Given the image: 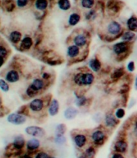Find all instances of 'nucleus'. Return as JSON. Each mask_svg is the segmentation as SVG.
<instances>
[{"label":"nucleus","instance_id":"nucleus-1","mask_svg":"<svg viewBox=\"0 0 137 158\" xmlns=\"http://www.w3.org/2000/svg\"><path fill=\"white\" fill-rule=\"evenodd\" d=\"M74 82L77 85H89L94 81V76L91 73H77L74 76Z\"/></svg>","mask_w":137,"mask_h":158},{"label":"nucleus","instance_id":"nucleus-2","mask_svg":"<svg viewBox=\"0 0 137 158\" xmlns=\"http://www.w3.org/2000/svg\"><path fill=\"white\" fill-rule=\"evenodd\" d=\"M27 118L25 115L21 114H18V113H12L10 114L7 116V121L9 123H12L15 125H21L26 122Z\"/></svg>","mask_w":137,"mask_h":158},{"label":"nucleus","instance_id":"nucleus-3","mask_svg":"<svg viewBox=\"0 0 137 158\" xmlns=\"http://www.w3.org/2000/svg\"><path fill=\"white\" fill-rule=\"evenodd\" d=\"M25 132L27 135L34 136V137H42L45 135V131L42 127H37V126H29L26 127Z\"/></svg>","mask_w":137,"mask_h":158},{"label":"nucleus","instance_id":"nucleus-4","mask_svg":"<svg viewBox=\"0 0 137 158\" xmlns=\"http://www.w3.org/2000/svg\"><path fill=\"white\" fill-rule=\"evenodd\" d=\"M122 27L116 21H111L106 26V31L111 35H116L120 33Z\"/></svg>","mask_w":137,"mask_h":158},{"label":"nucleus","instance_id":"nucleus-5","mask_svg":"<svg viewBox=\"0 0 137 158\" xmlns=\"http://www.w3.org/2000/svg\"><path fill=\"white\" fill-rule=\"evenodd\" d=\"M91 139L96 145H102L105 142V133L101 130H96L91 134Z\"/></svg>","mask_w":137,"mask_h":158},{"label":"nucleus","instance_id":"nucleus-6","mask_svg":"<svg viewBox=\"0 0 137 158\" xmlns=\"http://www.w3.org/2000/svg\"><path fill=\"white\" fill-rule=\"evenodd\" d=\"M44 101L40 98H35L30 102L29 108L33 112H39L44 108Z\"/></svg>","mask_w":137,"mask_h":158},{"label":"nucleus","instance_id":"nucleus-7","mask_svg":"<svg viewBox=\"0 0 137 158\" xmlns=\"http://www.w3.org/2000/svg\"><path fill=\"white\" fill-rule=\"evenodd\" d=\"M113 51L116 55H121L128 50V45L127 42H119L113 45Z\"/></svg>","mask_w":137,"mask_h":158},{"label":"nucleus","instance_id":"nucleus-8","mask_svg":"<svg viewBox=\"0 0 137 158\" xmlns=\"http://www.w3.org/2000/svg\"><path fill=\"white\" fill-rule=\"evenodd\" d=\"M75 145L77 146V148H84L87 142V138L83 134H77L73 138Z\"/></svg>","mask_w":137,"mask_h":158},{"label":"nucleus","instance_id":"nucleus-9","mask_svg":"<svg viewBox=\"0 0 137 158\" xmlns=\"http://www.w3.org/2000/svg\"><path fill=\"white\" fill-rule=\"evenodd\" d=\"M128 145L127 143L125 140H118L115 142L114 145V150L115 152H118V153H124L127 152Z\"/></svg>","mask_w":137,"mask_h":158},{"label":"nucleus","instance_id":"nucleus-10","mask_svg":"<svg viewBox=\"0 0 137 158\" xmlns=\"http://www.w3.org/2000/svg\"><path fill=\"white\" fill-rule=\"evenodd\" d=\"M60 104L56 99H52L48 106V113L51 116H56L58 114Z\"/></svg>","mask_w":137,"mask_h":158},{"label":"nucleus","instance_id":"nucleus-11","mask_svg":"<svg viewBox=\"0 0 137 158\" xmlns=\"http://www.w3.org/2000/svg\"><path fill=\"white\" fill-rule=\"evenodd\" d=\"M40 146V142L38 139L36 138H32V139H30L29 140H27V143H26V147H27V149L30 152H33L37 150Z\"/></svg>","mask_w":137,"mask_h":158},{"label":"nucleus","instance_id":"nucleus-12","mask_svg":"<svg viewBox=\"0 0 137 158\" xmlns=\"http://www.w3.org/2000/svg\"><path fill=\"white\" fill-rule=\"evenodd\" d=\"M5 79L10 83H15L19 80V73L16 70H10L6 73Z\"/></svg>","mask_w":137,"mask_h":158},{"label":"nucleus","instance_id":"nucleus-13","mask_svg":"<svg viewBox=\"0 0 137 158\" xmlns=\"http://www.w3.org/2000/svg\"><path fill=\"white\" fill-rule=\"evenodd\" d=\"M24 145H25L24 138L20 135L15 136L14 140H13V143H12V146L14 147V148L16 150H21L23 147H24Z\"/></svg>","mask_w":137,"mask_h":158},{"label":"nucleus","instance_id":"nucleus-14","mask_svg":"<svg viewBox=\"0 0 137 158\" xmlns=\"http://www.w3.org/2000/svg\"><path fill=\"white\" fill-rule=\"evenodd\" d=\"M105 124L108 127H114L118 124L117 118L112 114H107L105 116Z\"/></svg>","mask_w":137,"mask_h":158},{"label":"nucleus","instance_id":"nucleus-15","mask_svg":"<svg viewBox=\"0 0 137 158\" xmlns=\"http://www.w3.org/2000/svg\"><path fill=\"white\" fill-rule=\"evenodd\" d=\"M86 42H87V39L85 37V35H82V34H78L73 38V43H74V45L77 46L79 48H81V47H84V46L86 44Z\"/></svg>","mask_w":137,"mask_h":158},{"label":"nucleus","instance_id":"nucleus-16","mask_svg":"<svg viewBox=\"0 0 137 158\" xmlns=\"http://www.w3.org/2000/svg\"><path fill=\"white\" fill-rule=\"evenodd\" d=\"M77 114H78V110L76 109L75 107H68L66 110L64 111V118L70 120V119H73L75 117L77 116Z\"/></svg>","mask_w":137,"mask_h":158},{"label":"nucleus","instance_id":"nucleus-17","mask_svg":"<svg viewBox=\"0 0 137 158\" xmlns=\"http://www.w3.org/2000/svg\"><path fill=\"white\" fill-rule=\"evenodd\" d=\"M80 53V48L76 45H70L67 49V54L70 58H74L77 57Z\"/></svg>","mask_w":137,"mask_h":158},{"label":"nucleus","instance_id":"nucleus-18","mask_svg":"<svg viewBox=\"0 0 137 158\" xmlns=\"http://www.w3.org/2000/svg\"><path fill=\"white\" fill-rule=\"evenodd\" d=\"M89 66L93 72H98L101 69L102 64L98 58H93L89 61Z\"/></svg>","mask_w":137,"mask_h":158},{"label":"nucleus","instance_id":"nucleus-19","mask_svg":"<svg viewBox=\"0 0 137 158\" xmlns=\"http://www.w3.org/2000/svg\"><path fill=\"white\" fill-rule=\"evenodd\" d=\"M9 39L13 44H18L22 39V34L18 31H13L10 33Z\"/></svg>","mask_w":137,"mask_h":158},{"label":"nucleus","instance_id":"nucleus-20","mask_svg":"<svg viewBox=\"0 0 137 158\" xmlns=\"http://www.w3.org/2000/svg\"><path fill=\"white\" fill-rule=\"evenodd\" d=\"M30 85H31V87L33 88L35 90H36V91L39 92V90H41V89L44 88V81H42L41 79L35 78V79H34L33 81L31 82V84Z\"/></svg>","mask_w":137,"mask_h":158},{"label":"nucleus","instance_id":"nucleus-21","mask_svg":"<svg viewBox=\"0 0 137 158\" xmlns=\"http://www.w3.org/2000/svg\"><path fill=\"white\" fill-rule=\"evenodd\" d=\"M32 44H33L32 39L29 37V36H25L24 38H23L22 41H21V48H23V49L27 50L31 48Z\"/></svg>","mask_w":137,"mask_h":158},{"label":"nucleus","instance_id":"nucleus-22","mask_svg":"<svg viewBox=\"0 0 137 158\" xmlns=\"http://www.w3.org/2000/svg\"><path fill=\"white\" fill-rule=\"evenodd\" d=\"M127 27H128L129 31H135L137 30V18L136 17H131L129 18L127 22Z\"/></svg>","mask_w":137,"mask_h":158},{"label":"nucleus","instance_id":"nucleus-23","mask_svg":"<svg viewBox=\"0 0 137 158\" xmlns=\"http://www.w3.org/2000/svg\"><path fill=\"white\" fill-rule=\"evenodd\" d=\"M80 19H81V17L77 13H73V14H71L69 15V18H68V23L71 26H75V25H77L78 23V22L80 21Z\"/></svg>","mask_w":137,"mask_h":158},{"label":"nucleus","instance_id":"nucleus-24","mask_svg":"<svg viewBox=\"0 0 137 158\" xmlns=\"http://www.w3.org/2000/svg\"><path fill=\"white\" fill-rule=\"evenodd\" d=\"M135 37V34L131 31H126L124 33L122 34V40L123 42H130L132 40H134V38Z\"/></svg>","mask_w":137,"mask_h":158},{"label":"nucleus","instance_id":"nucleus-25","mask_svg":"<svg viewBox=\"0 0 137 158\" xmlns=\"http://www.w3.org/2000/svg\"><path fill=\"white\" fill-rule=\"evenodd\" d=\"M96 154L95 148L90 146V147H88L87 148H85V150L84 151L83 156L85 158H93Z\"/></svg>","mask_w":137,"mask_h":158},{"label":"nucleus","instance_id":"nucleus-26","mask_svg":"<svg viewBox=\"0 0 137 158\" xmlns=\"http://www.w3.org/2000/svg\"><path fill=\"white\" fill-rule=\"evenodd\" d=\"M35 6L36 9L39 10H44L48 6V1L47 0H36Z\"/></svg>","mask_w":137,"mask_h":158},{"label":"nucleus","instance_id":"nucleus-27","mask_svg":"<svg viewBox=\"0 0 137 158\" xmlns=\"http://www.w3.org/2000/svg\"><path fill=\"white\" fill-rule=\"evenodd\" d=\"M58 6L63 10H67L70 8V2L68 0H59Z\"/></svg>","mask_w":137,"mask_h":158},{"label":"nucleus","instance_id":"nucleus-28","mask_svg":"<svg viewBox=\"0 0 137 158\" xmlns=\"http://www.w3.org/2000/svg\"><path fill=\"white\" fill-rule=\"evenodd\" d=\"M81 4L84 8L90 9L94 5V0H81Z\"/></svg>","mask_w":137,"mask_h":158},{"label":"nucleus","instance_id":"nucleus-29","mask_svg":"<svg viewBox=\"0 0 137 158\" xmlns=\"http://www.w3.org/2000/svg\"><path fill=\"white\" fill-rule=\"evenodd\" d=\"M66 131V127L63 123L57 125L56 127V135H64V131Z\"/></svg>","mask_w":137,"mask_h":158},{"label":"nucleus","instance_id":"nucleus-30","mask_svg":"<svg viewBox=\"0 0 137 158\" xmlns=\"http://www.w3.org/2000/svg\"><path fill=\"white\" fill-rule=\"evenodd\" d=\"M0 89L4 92H7L10 89L8 83L6 81H4L3 79H0Z\"/></svg>","mask_w":137,"mask_h":158},{"label":"nucleus","instance_id":"nucleus-31","mask_svg":"<svg viewBox=\"0 0 137 158\" xmlns=\"http://www.w3.org/2000/svg\"><path fill=\"white\" fill-rule=\"evenodd\" d=\"M66 139L64 136V135H56L55 137V143L57 144H63L65 142Z\"/></svg>","mask_w":137,"mask_h":158},{"label":"nucleus","instance_id":"nucleus-32","mask_svg":"<svg viewBox=\"0 0 137 158\" xmlns=\"http://www.w3.org/2000/svg\"><path fill=\"white\" fill-rule=\"evenodd\" d=\"M124 115H125V110L124 109H122V108L117 109L116 111H115V114H114V116L116 117L117 118H123Z\"/></svg>","mask_w":137,"mask_h":158},{"label":"nucleus","instance_id":"nucleus-33","mask_svg":"<svg viewBox=\"0 0 137 158\" xmlns=\"http://www.w3.org/2000/svg\"><path fill=\"white\" fill-rule=\"evenodd\" d=\"M34 158H54L49 156V154L46 152H39L35 154Z\"/></svg>","mask_w":137,"mask_h":158},{"label":"nucleus","instance_id":"nucleus-34","mask_svg":"<svg viewBox=\"0 0 137 158\" xmlns=\"http://www.w3.org/2000/svg\"><path fill=\"white\" fill-rule=\"evenodd\" d=\"M85 103V98L84 97V96L77 97V99H76V105H77V106H83Z\"/></svg>","mask_w":137,"mask_h":158},{"label":"nucleus","instance_id":"nucleus-35","mask_svg":"<svg viewBox=\"0 0 137 158\" xmlns=\"http://www.w3.org/2000/svg\"><path fill=\"white\" fill-rule=\"evenodd\" d=\"M26 93H27V94L29 96V97H33V96H35V94H37L38 91L35 90L33 88L31 87V85H29V86H28V88L27 89V90H26Z\"/></svg>","mask_w":137,"mask_h":158},{"label":"nucleus","instance_id":"nucleus-36","mask_svg":"<svg viewBox=\"0 0 137 158\" xmlns=\"http://www.w3.org/2000/svg\"><path fill=\"white\" fill-rule=\"evenodd\" d=\"M7 53H8V51L5 48L4 46L0 45V57L1 58H4L7 56Z\"/></svg>","mask_w":137,"mask_h":158},{"label":"nucleus","instance_id":"nucleus-37","mask_svg":"<svg viewBox=\"0 0 137 158\" xmlns=\"http://www.w3.org/2000/svg\"><path fill=\"white\" fill-rule=\"evenodd\" d=\"M28 0H17V6L19 7H23L27 4Z\"/></svg>","mask_w":137,"mask_h":158},{"label":"nucleus","instance_id":"nucleus-38","mask_svg":"<svg viewBox=\"0 0 137 158\" xmlns=\"http://www.w3.org/2000/svg\"><path fill=\"white\" fill-rule=\"evenodd\" d=\"M127 70L129 72H133V71L135 70V63L133 62V61H130V62L127 64Z\"/></svg>","mask_w":137,"mask_h":158},{"label":"nucleus","instance_id":"nucleus-39","mask_svg":"<svg viewBox=\"0 0 137 158\" xmlns=\"http://www.w3.org/2000/svg\"><path fill=\"white\" fill-rule=\"evenodd\" d=\"M122 75V72L120 70V69H118V70H117L116 72H114V73L113 74V77H115V78H118V77H120Z\"/></svg>","mask_w":137,"mask_h":158},{"label":"nucleus","instance_id":"nucleus-40","mask_svg":"<svg viewBox=\"0 0 137 158\" xmlns=\"http://www.w3.org/2000/svg\"><path fill=\"white\" fill-rule=\"evenodd\" d=\"M111 158H125V157L123 156V155H122V153L115 152V153L113 154L112 156H111Z\"/></svg>","mask_w":137,"mask_h":158},{"label":"nucleus","instance_id":"nucleus-41","mask_svg":"<svg viewBox=\"0 0 137 158\" xmlns=\"http://www.w3.org/2000/svg\"><path fill=\"white\" fill-rule=\"evenodd\" d=\"M42 77H43V78H44V79H48V77H50V75L48 74V73H44V74H43V76H42Z\"/></svg>","mask_w":137,"mask_h":158},{"label":"nucleus","instance_id":"nucleus-42","mask_svg":"<svg viewBox=\"0 0 137 158\" xmlns=\"http://www.w3.org/2000/svg\"><path fill=\"white\" fill-rule=\"evenodd\" d=\"M3 63H4V58H1V57H0V67L2 66V64H3Z\"/></svg>","mask_w":137,"mask_h":158},{"label":"nucleus","instance_id":"nucleus-43","mask_svg":"<svg viewBox=\"0 0 137 158\" xmlns=\"http://www.w3.org/2000/svg\"><path fill=\"white\" fill-rule=\"evenodd\" d=\"M21 158H33V157L31 156H29V155H24V156H23Z\"/></svg>","mask_w":137,"mask_h":158},{"label":"nucleus","instance_id":"nucleus-44","mask_svg":"<svg viewBox=\"0 0 137 158\" xmlns=\"http://www.w3.org/2000/svg\"><path fill=\"white\" fill-rule=\"evenodd\" d=\"M135 89H136V90H137V77H136V78H135Z\"/></svg>","mask_w":137,"mask_h":158},{"label":"nucleus","instance_id":"nucleus-45","mask_svg":"<svg viewBox=\"0 0 137 158\" xmlns=\"http://www.w3.org/2000/svg\"><path fill=\"white\" fill-rule=\"evenodd\" d=\"M79 158H85V157L83 156V155H82V156H79Z\"/></svg>","mask_w":137,"mask_h":158},{"label":"nucleus","instance_id":"nucleus-46","mask_svg":"<svg viewBox=\"0 0 137 158\" xmlns=\"http://www.w3.org/2000/svg\"><path fill=\"white\" fill-rule=\"evenodd\" d=\"M135 127H136V129H137V121L135 122Z\"/></svg>","mask_w":137,"mask_h":158},{"label":"nucleus","instance_id":"nucleus-47","mask_svg":"<svg viewBox=\"0 0 137 158\" xmlns=\"http://www.w3.org/2000/svg\"><path fill=\"white\" fill-rule=\"evenodd\" d=\"M1 102H2V100H1V98H0V104H1Z\"/></svg>","mask_w":137,"mask_h":158}]
</instances>
